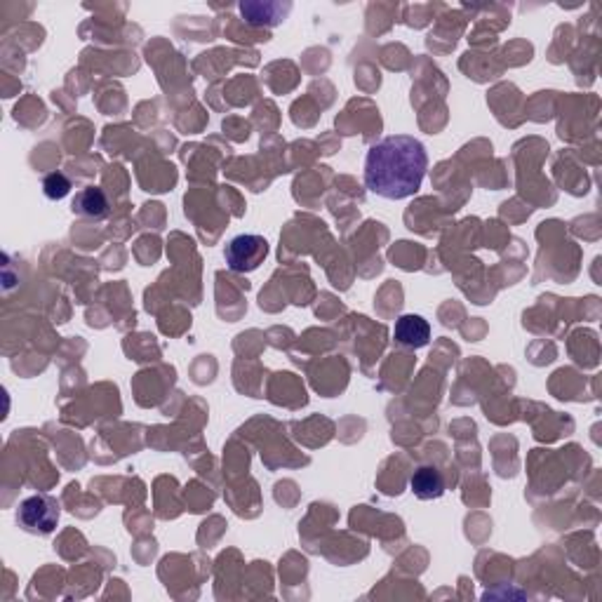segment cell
<instances>
[{"label": "cell", "mask_w": 602, "mask_h": 602, "mask_svg": "<svg viewBox=\"0 0 602 602\" xmlns=\"http://www.w3.org/2000/svg\"><path fill=\"white\" fill-rule=\"evenodd\" d=\"M224 256L226 266L231 271H236V273H252L269 256V243L262 236L243 233V236H236L231 243L226 245Z\"/></svg>", "instance_id": "3"}, {"label": "cell", "mask_w": 602, "mask_h": 602, "mask_svg": "<svg viewBox=\"0 0 602 602\" xmlns=\"http://www.w3.org/2000/svg\"><path fill=\"white\" fill-rule=\"evenodd\" d=\"M393 339L405 348L426 347L431 339L429 321H423L422 315L417 314L400 315L396 321V327H393Z\"/></svg>", "instance_id": "4"}, {"label": "cell", "mask_w": 602, "mask_h": 602, "mask_svg": "<svg viewBox=\"0 0 602 602\" xmlns=\"http://www.w3.org/2000/svg\"><path fill=\"white\" fill-rule=\"evenodd\" d=\"M288 7L278 5V3H243L240 13L252 26H276L280 24L282 14L288 13Z\"/></svg>", "instance_id": "7"}, {"label": "cell", "mask_w": 602, "mask_h": 602, "mask_svg": "<svg viewBox=\"0 0 602 602\" xmlns=\"http://www.w3.org/2000/svg\"><path fill=\"white\" fill-rule=\"evenodd\" d=\"M17 523L29 534H52L59 523V504L47 494H33L17 508Z\"/></svg>", "instance_id": "2"}, {"label": "cell", "mask_w": 602, "mask_h": 602, "mask_svg": "<svg viewBox=\"0 0 602 602\" xmlns=\"http://www.w3.org/2000/svg\"><path fill=\"white\" fill-rule=\"evenodd\" d=\"M73 212L80 214V217L90 219H102L109 214V200H106V193L96 186H88L83 191L76 193L73 198Z\"/></svg>", "instance_id": "6"}, {"label": "cell", "mask_w": 602, "mask_h": 602, "mask_svg": "<svg viewBox=\"0 0 602 602\" xmlns=\"http://www.w3.org/2000/svg\"><path fill=\"white\" fill-rule=\"evenodd\" d=\"M410 487L414 497H419L423 501L438 499V497L445 494V481H442L440 471H436L433 466L417 468L410 478Z\"/></svg>", "instance_id": "5"}, {"label": "cell", "mask_w": 602, "mask_h": 602, "mask_svg": "<svg viewBox=\"0 0 602 602\" xmlns=\"http://www.w3.org/2000/svg\"><path fill=\"white\" fill-rule=\"evenodd\" d=\"M429 155L419 139L393 135L377 141L365 155V186L386 200L410 198L422 188Z\"/></svg>", "instance_id": "1"}, {"label": "cell", "mask_w": 602, "mask_h": 602, "mask_svg": "<svg viewBox=\"0 0 602 602\" xmlns=\"http://www.w3.org/2000/svg\"><path fill=\"white\" fill-rule=\"evenodd\" d=\"M43 193L50 200H62L71 193V181L62 172H52L43 180Z\"/></svg>", "instance_id": "8"}]
</instances>
